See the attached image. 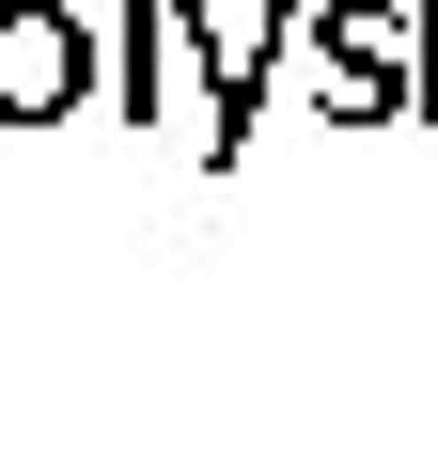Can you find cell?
Wrapping results in <instances>:
<instances>
[{"instance_id":"6da1fadb","label":"cell","mask_w":438,"mask_h":454,"mask_svg":"<svg viewBox=\"0 0 438 454\" xmlns=\"http://www.w3.org/2000/svg\"><path fill=\"white\" fill-rule=\"evenodd\" d=\"M94 94V32L79 0H0V126H47Z\"/></svg>"},{"instance_id":"7a4b0ae2","label":"cell","mask_w":438,"mask_h":454,"mask_svg":"<svg viewBox=\"0 0 438 454\" xmlns=\"http://www.w3.org/2000/svg\"><path fill=\"white\" fill-rule=\"evenodd\" d=\"M313 47H329V126L407 110V0H313Z\"/></svg>"},{"instance_id":"3957f363","label":"cell","mask_w":438,"mask_h":454,"mask_svg":"<svg viewBox=\"0 0 438 454\" xmlns=\"http://www.w3.org/2000/svg\"><path fill=\"white\" fill-rule=\"evenodd\" d=\"M157 32H173V0H126V126L157 110Z\"/></svg>"}]
</instances>
